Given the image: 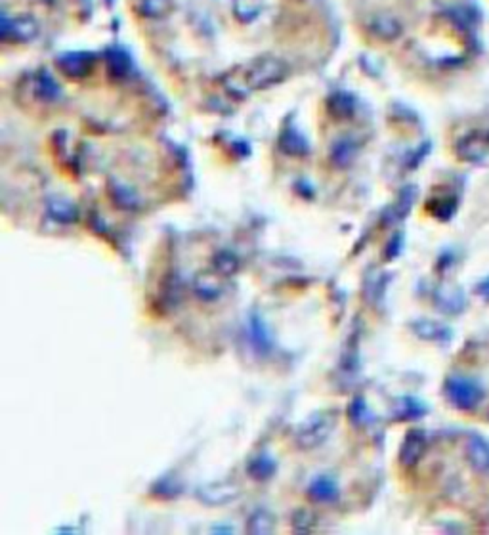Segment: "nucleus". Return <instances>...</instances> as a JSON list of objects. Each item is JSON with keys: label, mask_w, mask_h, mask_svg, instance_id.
I'll use <instances>...</instances> for the list:
<instances>
[{"label": "nucleus", "mask_w": 489, "mask_h": 535, "mask_svg": "<svg viewBox=\"0 0 489 535\" xmlns=\"http://www.w3.org/2000/svg\"><path fill=\"white\" fill-rule=\"evenodd\" d=\"M444 392L453 407L460 411H474L482 403L486 392L476 379L453 375L444 384Z\"/></svg>", "instance_id": "obj_1"}, {"label": "nucleus", "mask_w": 489, "mask_h": 535, "mask_svg": "<svg viewBox=\"0 0 489 535\" xmlns=\"http://www.w3.org/2000/svg\"><path fill=\"white\" fill-rule=\"evenodd\" d=\"M289 67L283 59L273 58V56H264L255 59L247 67V79L250 89H266L276 82H281L287 77Z\"/></svg>", "instance_id": "obj_2"}, {"label": "nucleus", "mask_w": 489, "mask_h": 535, "mask_svg": "<svg viewBox=\"0 0 489 535\" xmlns=\"http://www.w3.org/2000/svg\"><path fill=\"white\" fill-rule=\"evenodd\" d=\"M455 155L460 161L480 165L489 157V128H472L457 140Z\"/></svg>", "instance_id": "obj_3"}, {"label": "nucleus", "mask_w": 489, "mask_h": 535, "mask_svg": "<svg viewBox=\"0 0 489 535\" xmlns=\"http://www.w3.org/2000/svg\"><path fill=\"white\" fill-rule=\"evenodd\" d=\"M465 455H467L468 465L472 467L474 472L480 474H489V440L480 434H470L467 438L465 446Z\"/></svg>", "instance_id": "obj_4"}, {"label": "nucleus", "mask_w": 489, "mask_h": 535, "mask_svg": "<svg viewBox=\"0 0 489 535\" xmlns=\"http://www.w3.org/2000/svg\"><path fill=\"white\" fill-rule=\"evenodd\" d=\"M38 35V23L33 20V17H17V20H12L8 22L6 15H2V37L6 38H15L20 43H27V40H33V38Z\"/></svg>", "instance_id": "obj_5"}, {"label": "nucleus", "mask_w": 489, "mask_h": 535, "mask_svg": "<svg viewBox=\"0 0 489 535\" xmlns=\"http://www.w3.org/2000/svg\"><path fill=\"white\" fill-rule=\"evenodd\" d=\"M369 31L382 40H396L403 33V27L400 20H396L394 15L379 14L369 20Z\"/></svg>", "instance_id": "obj_6"}, {"label": "nucleus", "mask_w": 489, "mask_h": 535, "mask_svg": "<svg viewBox=\"0 0 489 535\" xmlns=\"http://www.w3.org/2000/svg\"><path fill=\"white\" fill-rule=\"evenodd\" d=\"M460 197L457 193H444V195H438V197H434L428 203V209H430V213L439 218V220H451L455 213H457V209H459Z\"/></svg>", "instance_id": "obj_7"}, {"label": "nucleus", "mask_w": 489, "mask_h": 535, "mask_svg": "<svg viewBox=\"0 0 489 535\" xmlns=\"http://www.w3.org/2000/svg\"><path fill=\"white\" fill-rule=\"evenodd\" d=\"M438 306L447 314H460L467 308V296L462 293V289H444L438 293Z\"/></svg>", "instance_id": "obj_8"}, {"label": "nucleus", "mask_w": 489, "mask_h": 535, "mask_svg": "<svg viewBox=\"0 0 489 535\" xmlns=\"http://www.w3.org/2000/svg\"><path fill=\"white\" fill-rule=\"evenodd\" d=\"M90 63H92V59L86 54H67L58 59V66L69 77H84L90 69Z\"/></svg>", "instance_id": "obj_9"}, {"label": "nucleus", "mask_w": 489, "mask_h": 535, "mask_svg": "<svg viewBox=\"0 0 489 535\" xmlns=\"http://www.w3.org/2000/svg\"><path fill=\"white\" fill-rule=\"evenodd\" d=\"M416 333L426 340H438V342H449L453 338V331L438 322L416 323Z\"/></svg>", "instance_id": "obj_10"}, {"label": "nucleus", "mask_w": 489, "mask_h": 535, "mask_svg": "<svg viewBox=\"0 0 489 535\" xmlns=\"http://www.w3.org/2000/svg\"><path fill=\"white\" fill-rule=\"evenodd\" d=\"M423 451H424V434L421 432V430H413V432L407 436L405 446H403V451H402L403 462L413 465V462L419 461V457L423 455Z\"/></svg>", "instance_id": "obj_11"}, {"label": "nucleus", "mask_w": 489, "mask_h": 535, "mask_svg": "<svg viewBox=\"0 0 489 535\" xmlns=\"http://www.w3.org/2000/svg\"><path fill=\"white\" fill-rule=\"evenodd\" d=\"M260 0H234V14L239 22H253L260 15Z\"/></svg>", "instance_id": "obj_12"}, {"label": "nucleus", "mask_w": 489, "mask_h": 535, "mask_svg": "<svg viewBox=\"0 0 489 535\" xmlns=\"http://www.w3.org/2000/svg\"><path fill=\"white\" fill-rule=\"evenodd\" d=\"M105 59H107V67H110L111 75H115V77H123L130 69V59L121 50H110Z\"/></svg>", "instance_id": "obj_13"}, {"label": "nucleus", "mask_w": 489, "mask_h": 535, "mask_svg": "<svg viewBox=\"0 0 489 535\" xmlns=\"http://www.w3.org/2000/svg\"><path fill=\"white\" fill-rule=\"evenodd\" d=\"M226 89L235 96L247 94V90L250 89V84H248V79H247V69H237V71H234L232 75H227Z\"/></svg>", "instance_id": "obj_14"}, {"label": "nucleus", "mask_w": 489, "mask_h": 535, "mask_svg": "<svg viewBox=\"0 0 489 535\" xmlns=\"http://www.w3.org/2000/svg\"><path fill=\"white\" fill-rule=\"evenodd\" d=\"M168 10H170V0H142L140 4V12L151 20L167 15Z\"/></svg>", "instance_id": "obj_15"}, {"label": "nucleus", "mask_w": 489, "mask_h": 535, "mask_svg": "<svg viewBox=\"0 0 489 535\" xmlns=\"http://www.w3.org/2000/svg\"><path fill=\"white\" fill-rule=\"evenodd\" d=\"M37 89L38 94L46 98V100H54L59 96V89L56 82L52 81L50 77H38L37 79Z\"/></svg>", "instance_id": "obj_16"}, {"label": "nucleus", "mask_w": 489, "mask_h": 535, "mask_svg": "<svg viewBox=\"0 0 489 535\" xmlns=\"http://www.w3.org/2000/svg\"><path fill=\"white\" fill-rule=\"evenodd\" d=\"M333 107L338 113H350L352 107H354V100H352L350 96L346 94H338L333 98Z\"/></svg>", "instance_id": "obj_17"}, {"label": "nucleus", "mask_w": 489, "mask_h": 535, "mask_svg": "<svg viewBox=\"0 0 489 535\" xmlns=\"http://www.w3.org/2000/svg\"><path fill=\"white\" fill-rule=\"evenodd\" d=\"M52 213L56 214L58 218H71L75 214L73 206L66 205V203H54L52 205Z\"/></svg>", "instance_id": "obj_18"}, {"label": "nucleus", "mask_w": 489, "mask_h": 535, "mask_svg": "<svg viewBox=\"0 0 489 535\" xmlns=\"http://www.w3.org/2000/svg\"><path fill=\"white\" fill-rule=\"evenodd\" d=\"M474 293L478 294V296H482L486 302H489V276L488 278H483L482 281H478V283H476Z\"/></svg>", "instance_id": "obj_19"}]
</instances>
